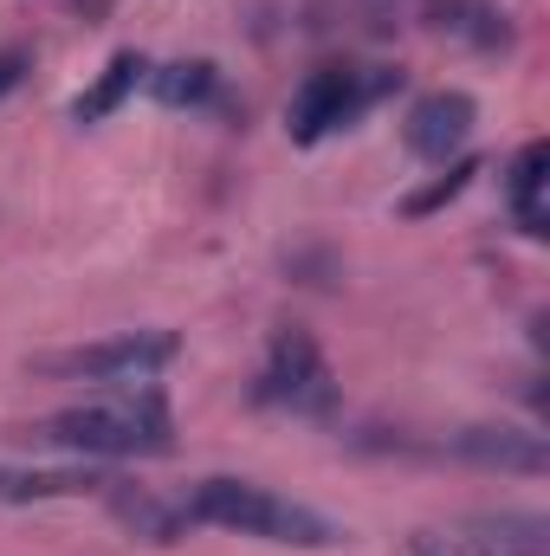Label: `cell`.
<instances>
[{"label": "cell", "mask_w": 550, "mask_h": 556, "mask_svg": "<svg viewBox=\"0 0 550 556\" xmlns=\"http://www.w3.org/2000/svg\"><path fill=\"white\" fill-rule=\"evenodd\" d=\"M26 440L52 446V453H78V459H162L175 453V420L155 389L117 395V402H91V408H65L26 427Z\"/></svg>", "instance_id": "obj_1"}, {"label": "cell", "mask_w": 550, "mask_h": 556, "mask_svg": "<svg viewBox=\"0 0 550 556\" xmlns=\"http://www.w3.org/2000/svg\"><path fill=\"white\" fill-rule=\"evenodd\" d=\"M188 518L214 525V531L260 538V544H285V551H330V544H343L330 518H317L298 498H278L273 485H253V479H201L188 492Z\"/></svg>", "instance_id": "obj_2"}, {"label": "cell", "mask_w": 550, "mask_h": 556, "mask_svg": "<svg viewBox=\"0 0 550 556\" xmlns=\"http://www.w3.org/2000/svg\"><path fill=\"white\" fill-rule=\"evenodd\" d=\"M389 91H402V72L396 65H317L304 85H298V98H291V111H285V130L291 142H324L337 137V130H350L370 104H383Z\"/></svg>", "instance_id": "obj_3"}, {"label": "cell", "mask_w": 550, "mask_h": 556, "mask_svg": "<svg viewBox=\"0 0 550 556\" xmlns=\"http://www.w3.org/2000/svg\"><path fill=\"white\" fill-rule=\"evenodd\" d=\"M175 350L182 343L168 330H124V337H104V343L33 356V376H52V382H149L155 369L175 363Z\"/></svg>", "instance_id": "obj_4"}, {"label": "cell", "mask_w": 550, "mask_h": 556, "mask_svg": "<svg viewBox=\"0 0 550 556\" xmlns=\"http://www.w3.org/2000/svg\"><path fill=\"white\" fill-rule=\"evenodd\" d=\"M260 402H273L285 415H304V420L337 415V369L324 363V350H317V337L304 324L273 330L266 376H260Z\"/></svg>", "instance_id": "obj_5"}, {"label": "cell", "mask_w": 550, "mask_h": 556, "mask_svg": "<svg viewBox=\"0 0 550 556\" xmlns=\"http://www.w3.org/2000/svg\"><path fill=\"white\" fill-rule=\"evenodd\" d=\"M473 124H479V104L466 91H427L409 111V124H402V142H409V155H421V162H447V155L466 149Z\"/></svg>", "instance_id": "obj_6"}, {"label": "cell", "mask_w": 550, "mask_h": 556, "mask_svg": "<svg viewBox=\"0 0 550 556\" xmlns=\"http://www.w3.org/2000/svg\"><path fill=\"white\" fill-rule=\"evenodd\" d=\"M453 453L473 459V466L525 472V479H538V472L550 466L545 433H525V427H460V433H453Z\"/></svg>", "instance_id": "obj_7"}, {"label": "cell", "mask_w": 550, "mask_h": 556, "mask_svg": "<svg viewBox=\"0 0 550 556\" xmlns=\"http://www.w3.org/2000/svg\"><path fill=\"white\" fill-rule=\"evenodd\" d=\"M104 472L91 466H0V505H52V498H104Z\"/></svg>", "instance_id": "obj_8"}, {"label": "cell", "mask_w": 550, "mask_h": 556, "mask_svg": "<svg viewBox=\"0 0 550 556\" xmlns=\"http://www.w3.org/2000/svg\"><path fill=\"white\" fill-rule=\"evenodd\" d=\"M427 26L447 33V39H460V46H473V52H505L518 39L512 13H499L486 0H427Z\"/></svg>", "instance_id": "obj_9"}, {"label": "cell", "mask_w": 550, "mask_h": 556, "mask_svg": "<svg viewBox=\"0 0 550 556\" xmlns=\"http://www.w3.org/2000/svg\"><path fill=\"white\" fill-rule=\"evenodd\" d=\"M149 91L175 111H234L221 72L208 59H175V65H149Z\"/></svg>", "instance_id": "obj_10"}, {"label": "cell", "mask_w": 550, "mask_h": 556, "mask_svg": "<svg viewBox=\"0 0 550 556\" xmlns=\"http://www.w3.org/2000/svg\"><path fill=\"white\" fill-rule=\"evenodd\" d=\"M545 181H550V149H545V142H525V149L512 155V168H505V201H512L518 233H532V240H545V233H550Z\"/></svg>", "instance_id": "obj_11"}, {"label": "cell", "mask_w": 550, "mask_h": 556, "mask_svg": "<svg viewBox=\"0 0 550 556\" xmlns=\"http://www.w3.org/2000/svg\"><path fill=\"white\" fill-rule=\"evenodd\" d=\"M104 498H111V511L137 531V538H149V544H175L195 518H188V505H162L149 485H124V479H111L104 485Z\"/></svg>", "instance_id": "obj_12"}, {"label": "cell", "mask_w": 550, "mask_h": 556, "mask_svg": "<svg viewBox=\"0 0 550 556\" xmlns=\"http://www.w3.org/2000/svg\"><path fill=\"white\" fill-rule=\"evenodd\" d=\"M466 551L492 556H550V525L532 511H505V518H466Z\"/></svg>", "instance_id": "obj_13"}, {"label": "cell", "mask_w": 550, "mask_h": 556, "mask_svg": "<svg viewBox=\"0 0 550 556\" xmlns=\"http://www.w3.org/2000/svg\"><path fill=\"white\" fill-rule=\"evenodd\" d=\"M142 78H149V65H142L137 52H117V59L104 65V78H98V85L72 104V117H78V124H104V117H111V111H117V104H124V98L142 85Z\"/></svg>", "instance_id": "obj_14"}, {"label": "cell", "mask_w": 550, "mask_h": 556, "mask_svg": "<svg viewBox=\"0 0 550 556\" xmlns=\"http://www.w3.org/2000/svg\"><path fill=\"white\" fill-rule=\"evenodd\" d=\"M473 175H479V162H453V168H447V175H440L434 188L409 194V214H434V207H447V201H453V194H460V188H466Z\"/></svg>", "instance_id": "obj_15"}, {"label": "cell", "mask_w": 550, "mask_h": 556, "mask_svg": "<svg viewBox=\"0 0 550 556\" xmlns=\"http://www.w3.org/2000/svg\"><path fill=\"white\" fill-rule=\"evenodd\" d=\"M20 78H26V59H20L13 46H0V98H7V91H13Z\"/></svg>", "instance_id": "obj_16"}, {"label": "cell", "mask_w": 550, "mask_h": 556, "mask_svg": "<svg viewBox=\"0 0 550 556\" xmlns=\"http://www.w3.org/2000/svg\"><path fill=\"white\" fill-rule=\"evenodd\" d=\"M414 556H453V551H434V544H414Z\"/></svg>", "instance_id": "obj_17"}]
</instances>
